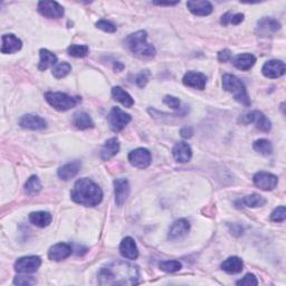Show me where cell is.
Returning <instances> with one entry per match:
<instances>
[{
	"instance_id": "obj_1",
	"label": "cell",
	"mask_w": 286,
	"mask_h": 286,
	"mask_svg": "<svg viewBox=\"0 0 286 286\" xmlns=\"http://www.w3.org/2000/svg\"><path fill=\"white\" fill-rule=\"evenodd\" d=\"M139 270L127 262H113L99 272L102 285H136L139 283Z\"/></svg>"
},
{
	"instance_id": "obj_2",
	"label": "cell",
	"mask_w": 286,
	"mask_h": 286,
	"mask_svg": "<svg viewBox=\"0 0 286 286\" xmlns=\"http://www.w3.org/2000/svg\"><path fill=\"white\" fill-rule=\"evenodd\" d=\"M71 197L76 204L85 207H95L103 199V191L91 179L82 178L77 180L71 191Z\"/></svg>"
},
{
	"instance_id": "obj_3",
	"label": "cell",
	"mask_w": 286,
	"mask_h": 286,
	"mask_svg": "<svg viewBox=\"0 0 286 286\" xmlns=\"http://www.w3.org/2000/svg\"><path fill=\"white\" fill-rule=\"evenodd\" d=\"M147 34L145 30H139L128 36L126 39L127 47L130 52L141 58H150L155 55V48L146 41Z\"/></svg>"
},
{
	"instance_id": "obj_4",
	"label": "cell",
	"mask_w": 286,
	"mask_h": 286,
	"mask_svg": "<svg viewBox=\"0 0 286 286\" xmlns=\"http://www.w3.org/2000/svg\"><path fill=\"white\" fill-rule=\"evenodd\" d=\"M223 86L224 90L233 94L234 99L238 103L245 105V107H251L252 101L248 96L246 87L238 77L232 75V74H225L223 76Z\"/></svg>"
},
{
	"instance_id": "obj_5",
	"label": "cell",
	"mask_w": 286,
	"mask_h": 286,
	"mask_svg": "<svg viewBox=\"0 0 286 286\" xmlns=\"http://www.w3.org/2000/svg\"><path fill=\"white\" fill-rule=\"evenodd\" d=\"M45 99L50 107H53L59 112H66V111L75 108L81 101V99L73 98V96L62 93V92H47L45 94Z\"/></svg>"
},
{
	"instance_id": "obj_6",
	"label": "cell",
	"mask_w": 286,
	"mask_h": 286,
	"mask_svg": "<svg viewBox=\"0 0 286 286\" xmlns=\"http://www.w3.org/2000/svg\"><path fill=\"white\" fill-rule=\"evenodd\" d=\"M239 122L244 124H255V127L262 132H270L272 129L271 121L260 111H252V112L242 115V118L239 119Z\"/></svg>"
},
{
	"instance_id": "obj_7",
	"label": "cell",
	"mask_w": 286,
	"mask_h": 286,
	"mask_svg": "<svg viewBox=\"0 0 286 286\" xmlns=\"http://www.w3.org/2000/svg\"><path fill=\"white\" fill-rule=\"evenodd\" d=\"M131 122V115L128 114L120 108H113L109 114V124L111 130L120 132Z\"/></svg>"
},
{
	"instance_id": "obj_8",
	"label": "cell",
	"mask_w": 286,
	"mask_h": 286,
	"mask_svg": "<svg viewBox=\"0 0 286 286\" xmlns=\"http://www.w3.org/2000/svg\"><path fill=\"white\" fill-rule=\"evenodd\" d=\"M41 265L39 256H25L20 257L15 263V271L20 274H31L38 271Z\"/></svg>"
},
{
	"instance_id": "obj_9",
	"label": "cell",
	"mask_w": 286,
	"mask_h": 286,
	"mask_svg": "<svg viewBox=\"0 0 286 286\" xmlns=\"http://www.w3.org/2000/svg\"><path fill=\"white\" fill-rule=\"evenodd\" d=\"M38 12L49 19H58L64 16V8L56 1H39Z\"/></svg>"
},
{
	"instance_id": "obj_10",
	"label": "cell",
	"mask_w": 286,
	"mask_h": 286,
	"mask_svg": "<svg viewBox=\"0 0 286 286\" xmlns=\"http://www.w3.org/2000/svg\"><path fill=\"white\" fill-rule=\"evenodd\" d=\"M130 163L133 167L139 168V169H145L151 163V153L147 149L144 147H139L130 152V154L128 156Z\"/></svg>"
},
{
	"instance_id": "obj_11",
	"label": "cell",
	"mask_w": 286,
	"mask_h": 286,
	"mask_svg": "<svg viewBox=\"0 0 286 286\" xmlns=\"http://www.w3.org/2000/svg\"><path fill=\"white\" fill-rule=\"evenodd\" d=\"M253 180L256 187L265 191L273 190V189L276 188V186H278V183H279L278 177L274 176V174L264 172V171L257 172L255 176H254Z\"/></svg>"
},
{
	"instance_id": "obj_12",
	"label": "cell",
	"mask_w": 286,
	"mask_h": 286,
	"mask_svg": "<svg viewBox=\"0 0 286 286\" xmlns=\"http://www.w3.org/2000/svg\"><path fill=\"white\" fill-rule=\"evenodd\" d=\"M20 128L27 129V130H44L47 127V122L45 121V119L38 117L35 114H25L19 119L18 121Z\"/></svg>"
},
{
	"instance_id": "obj_13",
	"label": "cell",
	"mask_w": 286,
	"mask_h": 286,
	"mask_svg": "<svg viewBox=\"0 0 286 286\" xmlns=\"http://www.w3.org/2000/svg\"><path fill=\"white\" fill-rule=\"evenodd\" d=\"M114 193L117 205L120 207L123 206L130 195V184L127 179L120 178L114 180Z\"/></svg>"
},
{
	"instance_id": "obj_14",
	"label": "cell",
	"mask_w": 286,
	"mask_h": 286,
	"mask_svg": "<svg viewBox=\"0 0 286 286\" xmlns=\"http://www.w3.org/2000/svg\"><path fill=\"white\" fill-rule=\"evenodd\" d=\"M285 71V64L282 61H278V59H272V61L266 62L262 68L263 75L269 78H279L283 76Z\"/></svg>"
},
{
	"instance_id": "obj_15",
	"label": "cell",
	"mask_w": 286,
	"mask_h": 286,
	"mask_svg": "<svg viewBox=\"0 0 286 286\" xmlns=\"http://www.w3.org/2000/svg\"><path fill=\"white\" fill-rule=\"evenodd\" d=\"M182 82L186 86L202 91V90H205V87H206L207 77L202 73H197V72L190 71V72L184 74V76L182 78Z\"/></svg>"
},
{
	"instance_id": "obj_16",
	"label": "cell",
	"mask_w": 286,
	"mask_h": 286,
	"mask_svg": "<svg viewBox=\"0 0 286 286\" xmlns=\"http://www.w3.org/2000/svg\"><path fill=\"white\" fill-rule=\"evenodd\" d=\"M73 253V248L71 245L66 243H58L55 244L54 246L50 247L48 251V257L49 260L55 262H61L65 258L70 257Z\"/></svg>"
},
{
	"instance_id": "obj_17",
	"label": "cell",
	"mask_w": 286,
	"mask_h": 286,
	"mask_svg": "<svg viewBox=\"0 0 286 286\" xmlns=\"http://www.w3.org/2000/svg\"><path fill=\"white\" fill-rule=\"evenodd\" d=\"M187 7L193 15L196 16H208L214 10V7L211 2L207 0H193V1H188Z\"/></svg>"
},
{
	"instance_id": "obj_18",
	"label": "cell",
	"mask_w": 286,
	"mask_h": 286,
	"mask_svg": "<svg viewBox=\"0 0 286 286\" xmlns=\"http://www.w3.org/2000/svg\"><path fill=\"white\" fill-rule=\"evenodd\" d=\"M1 53L2 54H13L20 50L22 47L21 40L13 34H6L2 36Z\"/></svg>"
},
{
	"instance_id": "obj_19",
	"label": "cell",
	"mask_w": 286,
	"mask_h": 286,
	"mask_svg": "<svg viewBox=\"0 0 286 286\" xmlns=\"http://www.w3.org/2000/svg\"><path fill=\"white\" fill-rule=\"evenodd\" d=\"M172 154L176 161L180 163H186L191 160L192 150L190 145L186 142H178L174 144L172 149Z\"/></svg>"
},
{
	"instance_id": "obj_20",
	"label": "cell",
	"mask_w": 286,
	"mask_h": 286,
	"mask_svg": "<svg viewBox=\"0 0 286 286\" xmlns=\"http://www.w3.org/2000/svg\"><path fill=\"white\" fill-rule=\"evenodd\" d=\"M120 253L127 260H137L139 256L138 246L132 237H126L120 244Z\"/></svg>"
},
{
	"instance_id": "obj_21",
	"label": "cell",
	"mask_w": 286,
	"mask_h": 286,
	"mask_svg": "<svg viewBox=\"0 0 286 286\" xmlns=\"http://www.w3.org/2000/svg\"><path fill=\"white\" fill-rule=\"evenodd\" d=\"M189 230H190L189 221L187 219H178L174 221L169 229V238L172 239V241L182 238L189 233Z\"/></svg>"
},
{
	"instance_id": "obj_22",
	"label": "cell",
	"mask_w": 286,
	"mask_h": 286,
	"mask_svg": "<svg viewBox=\"0 0 286 286\" xmlns=\"http://www.w3.org/2000/svg\"><path fill=\"white\" fill-rule=\"evenodd\" d=\"M265 204H266L265 198L261 195H257V193H253V195L246 196L235 202V205H236L237 208H242V207L258 208V207H263Z\"/></svg>"
},
{
	"instance_id": "obj_23",
	"label": "cell",
	"mask_w": 286,
	"mask_h": 286,
	"mask_svg": "<svg viewBox=\"0 0 286 286\" xmlns=\"http://www.w3.org/2000/svg\"><path fill=\"white\" fill-rule=\"evenodd\" d=\"M81 167H82V163L80 162V161H73V162L67 163L59 168L57 174L59 178L64 180V181H67V180H71L72 178L75 177L78 172H80Z\"/></svg>"
},
{
	"instance_id": "obj_24",
	"label": "cell",
	"mask_w": 286,
	"mask_h": 286,
	"mask_svg": "<svg viewBox=\"0 0 286 286\" xmlns=\"http://www.w3.org/2000/svg\"><path fill=\"white\" fill-rule=\"evenodd\" d=\"M120 151V142L117 138L109 139L101 150V158L104 161H108L111 158H113L115 154H118Z\"/></svg>"
},
{
	"instance_id": "obj_25",
	"label": "cell",
	"mask_w": 286,
	"mask_h": 286,
	"mask_svg": "<svg viewBox=\"0 0 286 286\" xmlns=\"http://www.w3.org/2000/svg\"><path fill=\"white\" fill-rule=\"evenodd\" d=\"M256 57L253 54L244 53L234 58V65L241 71H248L255 65Z\"/></svg>"
},
{
	"instance_id": "obj_26",
	"label": "cell",
	"mask_w": 286,
	"mask_h": 286,
	"mask_svg": "<svg viewBox=\"0 0 286 286\" xmlns=\"http://www.w3.org/2000/svg\"><path fill=\"white\" fill-rule=\"evenodd\" d=\"M244 263L239 257L233 256L229 257L227 260L224 261L223 264H221V270L225 271L226 273L228 274H238L243 271Z\"/></svg>"
},
{
	"instance_id": "obj_27",
	"label": "cell",
	"mask_w": 286,
	"mask_h": 286,
	"mask_svg": "<svg viewBox=\"0 0 286 286\" xmlns=\"http://www.w3.org/2000/svg\"><path fill=\"white\" fill-rule=\"evenodd\" d=\"M39 56L40 61L38 64V68L40 71H46L47 68L55 66L57 64V56L48 49H40Z\"/></svg>"
},
{
	"instance_id": "obj_28",
	"label": "cell",
	"mask_w": 286,
	"mask_h": 286,
	"mask_svg": "<svg viewBox=\"0 0 286 286\" xmlns=\"http://www.w3.org/2000/svg\"><path fill=\"white\" fill-rule=\"evenodd\" d=\"M52 215L47 213V211H35V213H31L29 215L30 223L40 228L49 226V224L52 223Z\"/></svg>"
},
{
	"instance_id": "obj_29",
	"label": "cell",
	"mask_w": 286,
	"mask_h": 286,
	"mask_svg": "<svg viewBox=\"0 0 286 286\" xmlns=\"http://www.w3.org/2000/svg\"><path fill=\"white\" fill-rule=\"evenodd\" d=\"M112 96L115 101L124 105L126 108H131L135 105V100L132 99V96L128 93L127 91H124L122 87L115 86L112 89Z\"/></svg>"
},
{
	"instance_id": "obj_30",
	"label": "cell",
	"mask_w": 286,
	"mask_h": 286,
	"mask_svg": "<svg viewBox=\"0 0 286 286\" xmlns=\"http://www.w3.org/2000/svg\"><path fill=\"white\" fill-rule=\"evenodd\" d=\"M258 29L263 34H269V33H275L281 29V24L271 17H264L258 21Z\"/></svg>"
},
{
	"instance_id": "obj_31",
	"label": "cell",
	"mask_w": 286,
	"mask_h": 286,
	"mask_svg": "<svg viewBox=\"0 0 286 286\" xmlns=\"http://www.w3.org/2000/svg\"><path fill=\"white\" fill-rule=\"evenodd\" d=\"M73 124L80 130H87L94 127V122L86 112H77L74 114Z\"/></svg>"
},
{
	"instance_id": "obj_32",
	"label": "cell",
	"mask_w": 286,
	"mask_h": 286,
	"mask_svg": "<svg viewBox=\"0 0 286 286\" xmlns=\"http://www.w3.org/2000/svg\"><path fill=\"white\" fill-rule=\"evenodd\" d=\"M41 190V183L39 181V179L36 176H31L27 182L25 183V191L28 196H36L38 195Z\"/></svg>"
},
{
	"instance_id": "obj_33",
	"label": "cell",
	"mask_w": 286,
	"mask_h": 286,
	"mask_svg": "<svg viewBox=\"0 0 286 286\" xmlns=\"http://www.w3.org/2000/svg\"><path fill=\"white\" fill-rule=\"evenodd\" d=\"M253 147L254 150L258 152V153H261L265 156L271 155L273 153V145H272V143L266 139H260L255 141L254 142Z\"/></svg>"
},
{
	"instance_id": "obj_34",
	"label": "cell",
	"mask_w": 286,
	"mask_h": 286,
	"mask_svg": "<svg viewBox=\"0 0 286 286\" xmlns=\"http://www.w3.org/2000/svg\"><path fill=\"white\" fill-rule=\"evenodd\" d=\"M159 267L165 273H174L181 270L182 264L179 261H163L159 263Z\"/></svg>"
},
{
	"instance_id": "obj_35",
	"label": "cell",
	"mask_w": 286,
	"mask_h": 286,
	"mask_svg": "<svg viewBox=\"0 0 286 286\" xmlns=\"http://www.w3.org/2000/svg\"><path fill=\"white\" fill-rule=\"evenodd\" d=\"M72 71V66L66 62H62L59 64H56L53 68V75L56 78H63L67 76L70 72Z\"/></svg>"
},
{
	"instance_id": "obj_36",
	"label": "cell",
	"mask_w": 286,
	"mask_h": 286,
	"mask_svg": "<svg viewBox=\"0 0 286 286\" xmlns=\"http://www.w3.org/2000/svg\"><path fill=\"white\" fill-rule=\"evenodd\" d=\"M67 53L73 57H85L89 54V46L86 45H71L67 48Z\"/></svg>"
},
{
	"instance_id": "obj_37",
	"label": "cell",
	"mask_w": 286,
	"mask_h": 286,
	"mask_svg": "<svg viewBox=\"0 0 286 286\" xmlns=\"http://www.w3.org/2000/svg\"><path fill=\"white\" fill-rule=\"evenodd\" d=\"M286 218V209L284 206L276 208L271 215V220L274 223H283Z\"/></svg>"
},
{
	"instance_id": "obj_38",
	"label": "cell",
	"mask_w": 286,
	"mask_h": 286,
	"mask_svg": "<svg viewBox=\"0 0 286 286\" xmlns=\"http://www.w3.org/2000/svg\"><path fill=\"white\" fill-rule=\"evenodd\" d=\"M239 286H255L258 284V281L253 274H246L242 280H239L236 283Z\"/></svg>"
},
{
	"instance_id": "obj_39",
	"label": "cell",
	"mask_w": 286,
	"mask_h": 286,
	"mask_svg": "<svg viewBox=\"0 0 286 286\" xmlns=\"http://www.w3.org/2000/svg\"><path fill=\"white\" fill-rule=\"evenodd\" d=\"M96 27L102 29L103 31H107V33H114V31H117V27H115L112 22L104 19H101L96 22Z\"/></svg>"
},
{
	"instance_id": "obj_40",
	"label": "cell",
	"mask_w": 286,
	"mask_h": 286,
	"mask_svg": "<svg viewBox=\"0 0 286 286\" xmlns=\"http://www.w3.org/2000/svg\"><path fill=\"white\" fill-rule=\"evenodd\" d=\"M36 283L37 281L31 278V276H17V278H15V280H13V284L16 285L26 286V285H34Z\"/></svg>"
},
{
	"instance_id": "obj_41",
	"label": "cell",
	"mask_w": 286,
	"mask_h": 286,
	"mask_svg": "<svg viewBox=\"0 0 286 286\" xmlns=\"http://www.w3.org/2000/svg\"><path fill=\"white\" fill-rule=\"evenodd\" d=\"M163 102L164 104H167L169 108H171L173 110H178L180 108V104H181V102H180V100L178 98H176V96H171V95L165 96V98L163 99Z\"/></svg>"
},
{
	"instance_id": "obj_42",
	"label": "cell",
	"mask_w": 286,
	"mask_h": 286,
	"mask_svg": "<svg viewBox=\"0 0 286 286\" xmlns=\"http://www.w3.org/2000/svg\"><path fill=\"white\" fill-rule=\"evenodd\" d=\"M149 76H150V73L149 71H143L141 72L139 75L137 76L136 78V83H137V85L139 86V87H144L146 85V83L149 82Z\"/></svg>"
},
{
	"instance_id": "obj_43",
	"label": "cell",
	"mask_w": 286,
	"mask_h": 286,
	"mask_svg": "<svg viewBox=\"0 0 286 286\" xmlns=\"http://www.w3.org/2000/svg\"><path fill=\"white\" fill-rule=\"evenodd\" d=\"M232 58V53H230L229 49H223L218 53V61L221 63H226L230 61Z\"/></svg>"
},
{
	"instance_id": "obj_44",
	"label": "cell",
	"mask_w": 286,
	"mask_h": 286,
	"mask_svg": "<svg viewBox=\"0 0 286 286\" xmlns=\"http://www.w3.org/2000/svg\"><path fill=\"white\" fill-rule=\"evenodd\" d=\"M243 20H244V15H243V13H235V15H232V17H230L229 24L239 25V24H241V22H243Z\"/></svg>"
},
{
	"instance_id": "obj_45",
	"label": "cell",
	"mask_w": 286,
	"mask_h": 286,
	"mask_svg": "<svg viewBox=\"0 0 286 286\" xmlns=\"http://www.w3.org/2000/svg\"><path fill=\"white\" fill-rule=\"evenodd\" d=\"M180 133H181V137L184 138V139H189V138L192 137L193 131L191 128H183Z\"/></svg>"
},
{
	"instance_id": "obj_46",
	"label": "cell",
	"mask_w": 286,
	"mask_h": 286,
	"mask_svg": "<svg viewBox=\"0 0 286 286\" xmlns=\"http://www.w3.org/2000/svg\"><path fill=\"white\" fill-rule=\"evenodd\" d=\"M230 17H232V13L230 12H226L225 15L221 17V25H224V26H227L229 24V21H230Z\"/></svg>"
},
{
	"instance_id": "obj_47",
	"label": "cell",
	"mask_w": 286,
	"mask_h": 286,
	"mask_svg": "<svg viewBox=\"0 0 286 286\" xmlns=\"http://www.w3.org/2000/svg\"><path fill=\"white\" fill-rule=\"evenodd\" d=\"M154 4H158V6H176L178 4V1H174V2H162V1H154Z\"/></svg>"
},
{
	"instance_id": "obj_48",
	"label": "cell",
	"mask_w": 286,
	"mask_h": 286,
	"mask_svg": "<svg viewBox=\"0 0 286 286\" xmlns=\"http://www.w3.org/2000/svg\"><path fill=\"white\" fill-rule=\"evenodd\" d=\"M123 67H124V66H123L122 64L120 63V62H117V63L114 64V68H115V70H117V71H122Z\"/></svg>"
}]
</instances>
